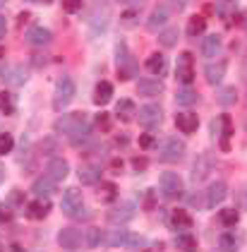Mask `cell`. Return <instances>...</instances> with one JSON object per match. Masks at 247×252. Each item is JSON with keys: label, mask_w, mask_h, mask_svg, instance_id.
I'll use <instances>...</instances> for the list:
<instances>
[{"label": "cell", "mask_w": 247, "mask_h": 252, "mask_svg": "<svg viewBox=\"0 0 247 252\" xmlns=\"http://www.w3.org/2000/svg\"><path fill=\"white\" fill-rule=\"evenodd\" d=\"M5 5H7V0H0V10H2V7H5Z\"/></svg>", "instance_id": "cell-57"}, {"label": "cell", "mask_w": 247, "mask_h": 252, "mask_svg": "<svg viewBox=\"0 0 247 252\" xmlns=\"http://www.w3.org/2000/svg\"><path fill=\"white\" fill-rule=\"evenodd\" d=\"M175 77H178L180 84H185V87H190L192 82H194V56H192L190 51H183V53L178 56Z\"/></svg>", "instance_id": "cell-7"}, {"label": "cell", "mask_w": 247, "mask_h": 252, "mask_svg": "<svg viewBox=\"0 0 247 252\" xmlns=\"http://www.w3.org/2000/svg\"><path fill=\"white\" fill-rule=\"evenodd\" d=\"M7 84L10 87H22L27 79H29V72H27V67H15V70H10L7 72Z\"/></svg>", "instance_id": "cell-35"}, {"label": "cell", "mask_w": 247, "mask_h": 252, "mask_svg": "<svg viewBox=\"0 0 247 252\" xmlns=\"http://www.w3.org/2000/svg\"><path fill=\"white\" fill-rule=\"evenodd\" d=\"M137 120H139V125L142 127H156L161 120H163V111H161V106L158 103H147V106H139L137 108Z\"/></svg>", "instance_id": "cell-9"}, {"label": "cell", "mask_w": 247, "mask_h": 252, "mask_svg": "<svg viewBox=\"0 0 247 252\" xmlns=\"http://www.w3.org/2000/svg\"><path fill=\"white\" fill-rule=\"evenodd\" d=\"M226 197H228V185H226L223 180L211 183L209 190H207V207H216V204H221Z\"/></svg>", "instance_id": "cell-18"}, {"label": "cell", "mask_w": 247, "mask_h": 252, "mask_svg": "<svg viewBox=\"0 0 247 252\" xmlns=\"http://www.w3.org/2000/svg\"><path fill=\"white\" fill-rule=\"evenodd\" d=\"M24 41L29 43V46H36V48H43V46H48L51 41H53V32L51 29H46V27H29L27 32H24Z\"/></svg>", "instance_id": "cell-12"}, {"label": "cell", "mask_w": 247, "mask_h": 252, "mask_svg": "<svg viewBox=\"0 0 247 252\" xmlns=\"http://www.w3.org/2000/svg\"><path fill=\"white\" fill-rule=\"evenodd\" d=\"M0 113H5V116L15 113V96L10 92H0Z\"/></svg>", "instance_id": "cell-38"}, {"label": "cell", "mask_w": 247, "mask_h": 252, "mask_svg": "<svg viewBox=\"0 0 247 252\" xmlns=\"http://www.w3.org/2000/svg\"><path fill=\"white\" fill-rule=\"evenodd\" d=\"M185 149H187V144H185L183 139H178V137H166L163 144L158 147V158H161L163 163H178V161L185 156Z\"/></svg>", "instance_id": "cell-3"}, {"label": "cell", "mask_w": 247, "mask_h": 252, "mask_svg": "<svg viewBox=\"0 0 247 252\" xmlns=\"http://www.w3.org/2000/svg\"><path fill=\"white\" fill-rule=\"evenodd\" d=\"M137 209H134V204L130 202H120V204H113L108 214H106V221L108 223H115V226H120V223H127V221H132Z\"/></svg>", "instance_id": "cell-11"}, {"label": "cell", "mask_w": 247, "mask_h": 252, "mask_svg": "<svg viewBox=\"0 0 247 252\" xmlns=\"http://www.w3.org/2000/svg\"><path fill=\"white\" fill-rule=\"evenodd\" d=\"M158 190H161V194L166 199H178L183 194V190H185L183 178L178 173H173V171H163L161 178H158Z\"/></svg>", "instance_id": "cell-6"}, {"label": "cell", "mask_w": 247, "mask_h": 252, "mask_svg": "<svg viewBox=\"0 0 247 252\" xmlns=\"http://www.w3.org/2000/svg\"><path fill=\"white\" fill-rule=\"evenodd\" d=\"M211 171H214V158H211V154H199L194 158V163H192L190 180L194 185H199V183H204L209 178Z\"/></svg>", "instance_id": "cell-8"}, {"label": "cell", "mask_w": 247, "mask_h": 252, "mask_svg": "<svg viewBox=\"0 0 247 252\" xmlns=\"http://www.w3.org/2000/svg\"><path fill=\"white\" fill-rule=\"evenodd\" d=\"M38 149H41V154L53 156L58 152V139L56 137H43V139H41V144H38Z\"/></svg>", "instance_id": "cell-41"}, {"label": "cell", "mask_w": 247, "mask_h": 252, "mask_svg": "<svg viewBox=\"0 0 247 252\" xmlns=\"http://www.w3.org/2000/svg\"><path fill=\"white\" fill-rule=\"evenodd\" d=\"M158 142H156V137L152 135V132H144V135H139V147L142 149H154Z\"/></svg>", "instance_id": "cell-45"}, {"label": "cell", "mask_w": 247, "mask_h": 252, "mask_svg": "<svg viewBox=\"0 0 247 252\" xmlns=\"http://www.w3.org/2000/svg\"><path fill=\"white\" fill-rule=\"evenodd\" d=\"M46 175H48L51 180L60 183V180H65V178L70 175V163H67L65 158H51L48 166H46Z\"/></svg>", "instance_id": "cell-16"}, {"label": "cell", "mask_w": 247, "mask_h": 252, "mask_svg": "<svg viewBox=\"0 0 247 252\" xmlns=\"http://www.w3.org/2000/svg\"><path fill=\"white\" fill-rule=\"evenodd\" d=\"M12 149H15V139H12V135H10V132H2V135H0V156L10 154Z\"/></svg>", "instance_id": "cell-43"}, {"label": "cell", "mask_w": 247, "mask_h": 252, "mask_svg": "<svg viewBox=\"0 0 247 252\" xmlns=\"http://www.w3.org/2000/svg\"><path fill=\"white\" fill-rule=\"evenodd\" d=\"M96 127L101 130V132H108L111 127H113V120H111V113H106V111H101L98 116H96Z\"/></svg>", "instance_id": "cell-42"}, {"label": "cell", "mask_w": 247, "mask_h": 252, "mask_svg": "<svg viewBox=\"0 0 247 252\" xmlns=\"http://www.w3.org/2000/svg\"><path fill=\"white\" fill-rule=\"evenodd\" d=\"M79 183L82 185H98L101 183V166H94V163L79 166Z\"/></svg>", "instance_id": "cell-20"}, {"label": "cell", "mask_w": 247, "mask_h": 252, "mask_svg": "<svg viewBox=\"0 0 247 252\" xmlns=\"http://www.w3.org/2000/svg\"><path fill=\"white\" fill-rule=\"evenodd\" d=\"M175 127L183 135H194L199 127V116L194 111H180V113H175Z\"/></svg>", "instance_id": "cell-14"}, {"label": "cell", "mask_w": 247, "mask_h": 252, "mask_svg": "<svg viewBox=\"0 0 247 252\" xmlns=\"http://www.w3.org/2000/svg\"><path fill=\"white\" fill-rule=\"evenodd\" d=\"M178 39H180L178 27H166V29H161V32H158V43H161L163 48H173V46H178Z\"/></svg>", "instance_id": "cell-29"}, {"label": "cell", "mask_w": 247, "mask_h": 252, "mask_svg": "<svg viewBox=\"0 0 247 252\" xmlns=\"http://www.w3.org/2000/svg\"><path fill=\"white\" fill-rule=\"evenodd\" d=\"M0 252H2V250H0Z\"/></svg>", "instance_id": "cell-58"}, {"label": "cell", "mask_w": 247, "mask_h": 252, "mask_svg": "<svg viewBox=\"0 0 247 252\" xmlns=\"http://www.w3.org/2000/svg\"><path fill=\"white\" fill-rule=\"evenodd\" d=\"M82 123H87V116H84V113H62V116L53 123V127H56L58 135H67L70 137L77 127L82 125Z\"/></svg>", "instance_id": "cell-10"}, {"label": "cell", "mask_w": 247, "mask_h": 252, "mask_svg": "<svg viewBox=\"0 0 247 252\" xmlns=\"http://www.w3.org/2000/svg\"><path fill=\"white\" fill-rule=\"evenodd\" d=\"M115 194H118V188L113 183H101V190H98V197L103 202H115Z\"/></svg>", "instance_id": "cell-40"}, {"label": "cell", "mask_w": 247, "mask_h": 252, "mask_svg": "<svg viewBox=\"0 0 247 252\" xmlns=\"http://www.w3.org/2000/svg\"><path fill=\"white\" fill-rule=\"evenodd\" d=\"M204 32H207V17L192 15L190 20H187V34H190V36H202Z\"/></svg>", "instance_id": "cell-33"}, {"label": "cell", "mask_w": 247, "mask_h": 252, "mask_svg": "<svg viewBox=\"0 0 247 252\" xmlns=\"http://www.w3.org/2000/svg\"><path fill=\"white\" fill-rule=\"evenodd\" d=\"M137 92H139L142 96L154 98V96H158V94L163 92V82L156 79V77H139L137 79Z\"/></svg>", "instance_id": "cell-15"}, {"label": "cell", "mask_w": 247, "mask_h": 252, "mask_svg": "<svg viewBox=\"0 0 247 252\" xmlns=\"http://www.w3.org/2000/svg\"><path fill=\"white\" fill-rule=\"evenodd\" d=\"M60 207H62V212L67 214L70 219H89L92 212L84 207V199H82V192L77 190V188H67L65 192H62V202H60Z\"/></svg>", "instance_id": "cell-1"}, {"label": "cell", "mask_w": 247, "mask_h": 252, "mask_svg": "<svg viewBox=\"0 0 247 252\" xmlns=\"http://www.w3.org/2000/svg\"><path fill=\"white\" fill-rule=\"evenodd\" d=\"M62 10H65L67 15L82 12V0H62Z\"/></svg>", "instance_id": "cell-44"}, {"label": "cell", "mask_w": 247, "mask_h": 252, "mask_svg": "<svg viewBox=\"0 0 247 252\" xmlns=\"http://www.w3.org/2000/svg\"><path fill=\"white\" fill-rule=\"evenodd\" d=\"M75 82L70 77H60L56 84V92H53V108L56 111H62V108H67L70 103H72V98H75Z\"/></svg>", "instance_id": "cell-5"}, {"label": "cell", "mask_w": 247, "mask_h": 252, "mask_svg": "<svg viewBox=\"0 0 247 252\" xmlns=\"http://www.w3.org/2000/svg\"><path fill=\"white\" fill-rule=\"evenodd\" d=\"M221 48H223V39H221L218 34H211V36H207L204 43H202V56L214 60L218 53H221Z\"/></svg>", "instance_id": "cell-22"}, {"label": "cell", "mask_w": 247, "mask_h": 252, "mask_svg": "<svg viewBox=\"0 0 247 252\" xmlns=\"http://www.w3.org/2000/svg\"><path fill=\"white\" fill-rule=\"evenodd\" d=\"M218 221L226 226V228H233L238 221H240V212L235 209V207H228V209H221L218 212Z\"/></svg>", "instance_id": "cell-34"}, {"label": "cell", "mask_w": 247, "mask_h": 252, "mask_svg": "<svg viewBox=\"0 0 247 252\" xmlns=\"http://www.w3.org/2000/svg\"><path fill=\"white\" fill-rule=\"evenodd\" d=\"M187 202H190V207H194V209H204L207 207V202H204V197L197 192V194H190L187 197Z\"/></svg>", "instance_id": "cell-46"}, {"label": "cell", "mask_w": 247, "mask_h": 252, "mask_svg": "<svg viewBox=\"0 0 247 252\" xmlns=\"http://www.w3.org/2000/svg\"><path fill=\"white\" fill-rule=\"evenodd\" d=\"M211 137H218L221 152H230V137H233V120L228 113L211 120Z\"/></svg>", "instance_id": "cell-4"}, {"label": "cell", "mask_w": 247, "mask_h": 252, "mask_svg": "<svg viewBox=\"0 0 247 252\" xmlns=\"http://www.w3.org/2000/svg\"><path fill=\"white\" fill-rule=\"evenodd\" d=\"M132 166L137 171H144V168H147V158H139V156H137V158H132Z\"/></svg>", "instance_id": "cell-50"}, {"label": "cell", "mask_w": 247, "mask_h": 252, "mask_svg": "<svg viewBox=\"0 0 247 252\" xmlns=\"http://www.w3.org/2000/svg\"><path fill=\"white\" fill-rule=\"evenodd\" d=\"M31 192L36 194L38 199H48L51 194L56 192V180H51L48 175L46 178H38L36 183L31 185Z\"/></svg>", "instance_id": "cell-23"}, {"label": "cell", "mask_w": 247, "mask_h": 252, "mask_svg": "<svg viewBox=\"0 0 247 252\" xmlns=\"http://www.w3.org/2000/svg\"><path fill=\"white\" fill-rule=\"evenodd\" d=\"M192 226H194V221H192V216L185 209H175L171 214V228H175V231L183 228L185 231V228H192Z\"/></svg>", "instance_id": "cell-28"}, {"label": "cell", "mask_w": 247, "mask_h": 252, "mask_svg": "<svg viewBox=\"0 0 247 252\" xmlns=\"http://www.w3.org/2000/svg\"><path fill=\"white\" fill-rule=\"evenodd\" d=\"M139 75V63L130 56L127 60H123V63H118V79L120 82H127V79H134Z\"/></svg>", "instance_id": "cell-21"}, {"label": "cell", "mask_w": 247, "mask_h": 252, "mask_svg": "<svg viewBox=\"0 0 247 252\" xmlns=\"http://www.w3.org/2000/svg\"><path fill=\"white\" fill-rule=\"evenodd\" d=\"M115 113L123 123H130L132 118H137V106H134L132 98H120L118 106H115Z\"/></svg>", "instance_id": "cell-24"}, {"label": "cell", "mask_w": 247, "mask_h": 252, "mask_svg": "<svg viewBox=\"0 0 247 252\" xmlns=\"http://www.w3.org/2000/svg\"><path fill=\"white\" fill-rule=\"evenodd\" d=\"M82 243H84V233L77 228H62L58 233V245L62 250H79Z\"/></svg>", "instance_id": "cell-13"}, {"label": "cell", "mask_w": 247, "mask_h": 252, "mask_svg": "<svg viewBox=\"0 0 247 252\" xmlns=\"http://www.w3.org/2000/svg\"><path fill=\"white\" fill-rule=\"evenodd\" d=\"M218 248L226 252H235L238 250V240H235V235L233 233H223L221 238H218Z\"/></svg>", "instance_id": "cell-39"}, {"label": "cell", "mask_w": 247, "mask_h": 252, "mask_svg": "<svg viewBox=\"0 0 247 252\" xmlns=\"http://www.w3.org/2000/svg\"><path fill=\"white\" fill-rule=\"evenodd\" d=\"M197 101H199V94H197V89H192V87H183V89L175 92V103L183 106V108H190Z\"/></svg>", "instance_id": "cell-25"}, {"label": "cell", "mask_w": 247, "mask_h": 252, "mask_svg": "<svg viewBox=\"0 0 247 252\" xmlns=\"http://www.w3.org/2000/svg\"><path fill=\"white\" fill-rule=\"evenodd\" d=\"M5 34H7V20L0 15V39H5Z\"/></svg>", "instance_id": "cell-51"}, {"label": "cell", "mask_w": 247, "mask_h": 252, "mask_svg": "<svg viewBox=\"0 0 247 252\" xmlns=\"http://www.w3.org/2000/svg\"><path fill=\"white\" fill-rule=\"evenodd\" d=\"M7 204H10L12 209H17L19 204H27V202H24V197H22V192H12L10 197H7Z\"/></svg>", "instance_id": "cell-48"}, {"label": "cell", "mask_w": 247, "mask_h": 252, "mask_svg": "<svg viewBox=\"0 0 247 252\" xmlns=\"http://www.w3.org/2000/svg\"><path fill=\"white\" fill-rule=\"evenodd\" d=\"M134 17H137V12H134V10H127V12H125V15H123V20H125V22L134 20Z\"/></svg>", "instance_id": "cell-53"}, {"label": "cell", "mask_w": 247, "mask_h": 252, "mask_svg": "<svg viewBox=\"0 0 247 252\" xmlns=\"http://www.w3.org/2000/svg\"><path fill=\"white\" fill-rule=\"evenodd\" d=\"M185 7V0H163L161 5H156V10L152 12V17L147 20V27L149 29H161L166 22H168V17H171L173 12H178V10H183Z\"/></svg>", "instance_id": "cell-2"}, {"label": "cell", "mask_w": 247, "mask_h": 252, "mask_svg": "<svg viewBox=\"0 0 247 252\" xmlns=\"http://www.w3.org/2000/svg\"><path fill=\"white\" fill-rule=\"evenodd\" d=\"M103 238H106V235L101 233V228L92 226V228H87V233H84V245L94 250V248H98V245H101V240H103Z\"/></svg>", "instance_id": "cell-37"}, {"label": "cell", "mask_w": 247, "mask_h": 252, "mask_svg": "<svg viewBox=\"0 0 247 252\" xmlns=\"http://www.w3.org/2000/svg\"><path fill=\"white\" fill-rule=\"evenodd\" d=\"M144 67H147L152 75H163V72H166V56L156 51V53H152V56L147 58Z\"/></svg>", "instance_id": "cell-27"}, {"label": "cell", "mask_w": 247, "mask_h": 252, "mask_svg": "<svg viewBox=\"0 0 247 252\" xmlns=\"http://www.w3.org/2000/svg\"><path fill=\"white\" fill-rule=\"evenodd\" d=\"M175 248L180 252H197V238L190 233H178L175 238Z\"/></svg>", "instance_id": "cell-32"}, {"label": "cell", "mask_w": 247, "mask_h": 252, "mask_svg": "<svg viewBox=\"0 0 247 252\" xmlns=\"http://www.w3.org/2000/svg\"><path fill=\"white\" fill-rule=\"evenodd\" d=\"M216 101H218L223 108L235 106V101H238V89H235V87H221V89L216 92Z\"/></svg>", "instance_id": "cell-31"}, {"label": "cell", "mask_w": 247, "mask_h": 252, "mask_svg": "<svg viewBox=\"0 0 247 252\" xmlns=\"http://www.w3.org/2000/svg\"><path fill=\"white\" fill-rule=\"evenodd\" d=\"M89 135H92V125H89V123H82L75 132L70 135V142H72L75 147H79V144H84V142L89 139Z\"/></svg>", "instance_id": "cell-36"}, {"label": "cell", "mask_w": 247, "mask_h": 252, "mask_svg": "<svg viewBox=\"0 0 247 252\" xmlns=\"http://www.w3.org/2000/svg\"><path fill=\"white\" fill-rule=\"evenodd\" d=\"M46 63H48V58H46V56H41V53H36V56H34V65H36V67L46 65Z\"/></svg>", "instance_id": "cell-52"}, {"label": "cell", "mask_w": 247, "mask_h": 252, "mask_svg": "<svg viewBox=\"0 0 247 252\" xmlns=\"http://www.w3.org/2000/svg\"><path fill=\"white\" fill-rule=\"evenodd\" d=\"M2 178H5V166L0 163V183H2Z\"/></svg>", "instance_id": "cell-55"}, {"label": "cell", "mask_w": 247, "mask_h": 252, "mask_svg": "<svg viewBox=\"0 0 247 252\" xmlns=\"http://www.w3.org/2000/svg\"><path fill=\"white\" fill-rule=\"evenodd\" d=\"M27 216L34 219V221H43L48 214H51V202L48 199H36V202H29L27 204Z\"/></svg>", "instance_id": "cell-19"}, {"label": "cell", "mask_w": 247, "mask_h": 252, "mask_svg": "<svg viewBox=\"0 0 247 252\" xmlns=\"http://www.w3.org/2000/svg\"><path fill=\"white\" fill-rule=\"evenodd\" d=\"M113 98V84L111 82H98L96 84V89H94V103L96 106H106L108 101Z\"/></svg>", "instance_id": "cell-26"}, {"label": "cell", "mask_w": 247, "mask_h": 252, "mask_svg": "<svg viewBox=\"0 0 247 252\" xmlns=\"http://www.w3.org/2000/svg\"><path fill=\"white\" fill-rule=\"evenodd\" d=\"M142 245H144V238H142V235H137V233H130L127 248H132V250H137V248H142Z\"/></svg>", "instance_id": "cell-49"}, {"label": "cell", "mask_w": 247, "mask_h": 252, "mask_svg": "<svg viewBox=\"0 0 247 252\" xmlns=\"http://www.w3.org/2000/svg\"><path fill=\"white\" fill-rule=\"evenodd\" d=\"M127 240H130V233L125 231V228H120V226H115L113 231L106 235V245H111V248H120V245H127Z\"/></svg>", "instance_id": "cell-30"}, {"label": "cell", "mask_w": 247, "mask_h": 252, "mask_svg": "<svg viewBox=\"0 0 247 252\" xmlns=\"http://www.w3.org/2000/svg\"><path fill=\"white\" fill-rule=\"evenodd\" d=\"M226 63L223 60H216V63H209L207 67H204V77H207V82H209L211 87H218L221 82H223V77H226Z\"/></svg>", "instance_id": "cell-17"}, {"label": "cell", "mask_w": 247, "mask_h": 252, "mask_svg": "<svg viewBox=\"0 0 247 252\" xmlns=\"http://www.w3.org/2000/svg\"><path fill=\"white\" fill-rule=\"evenodd\" d=\"M118 2H123V5H134V2H142V0H118Z\"/></svg>", "instance_id": "cell-54"}, {"label": "cell", "mask_w": 247, "mask_h": 252, "mask_svg": "<svg viewBox=\"0 0 247 252\" xmlns=\"http://www.w3.org/2000/svg\"><path fill=\"white\" fill-rule=\"evenodd\" d=\"M2 221H12V207H10L7 202L0 204V223H2Z\"/></svg>", "instance_id": "cell-47"}, {"label": "cell", "mask_w": 247, "mask_h": 252, "mask_svg": "<svg viewBox=\"0 0 247 252\" xmlns=\"http://www.w3.org/2000/svg\"><path fill=\"white\" fill-rule=\"evenodd\" d=\"M24 2H51V0H24Z\"/></svg>", "instance_id": "cell-56"}]
</instances>
